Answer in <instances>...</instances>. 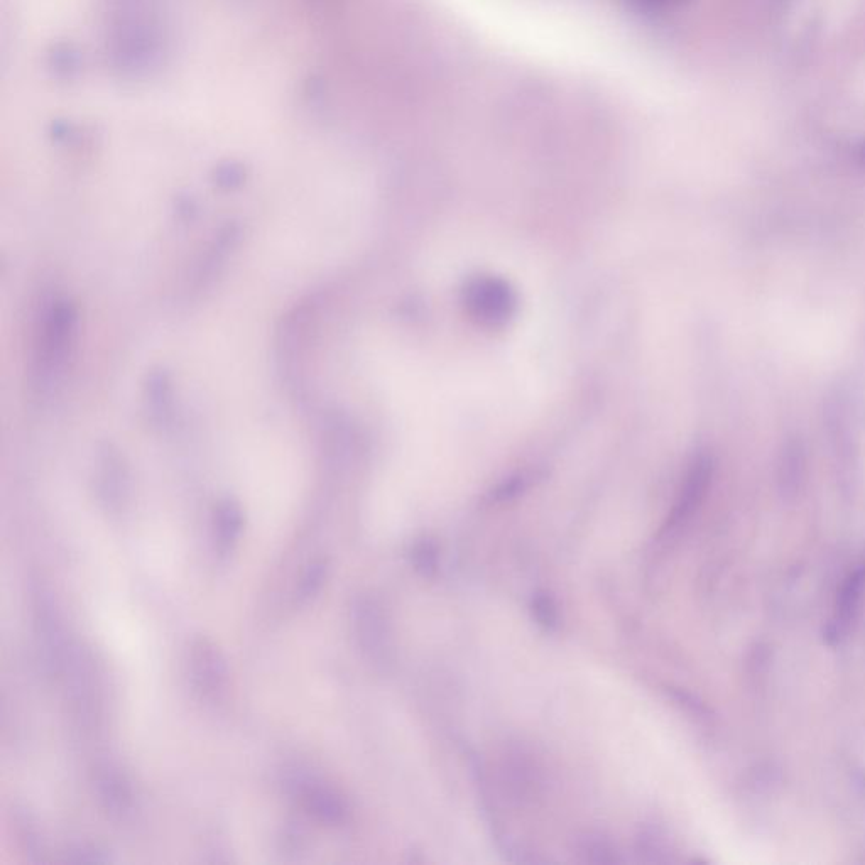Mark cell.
<instances>
[{
	"label": "cell",
	"mask_w": 865,
	"mask_h": 865,
	"mask_svg": "<svg viewBox=\"0 0 865 865\" xmlns=\"http://www.w3.org/2000/svg\"><path fill=\"white\" fill-rule=\"evenodd\" d=\"M531 614H533L536 624L545 631L553 632L560 626L558 605L550 593L539 592L534 595L533 602H531Z\"/></svg>",
	"instance_id": "9c48e42d"
},
{
	"label": "cell",
	"mask_w": 865,
	"mask_h": 865,
	"mask_svg": "<svg viewBox=\"0 0 865 865\" xmlns=\"http://www.w3.org/2000/svg\"><path fill=\"white\" fill-rule=\"evenodd\" d=\"M305 803L308 810L313 811L323 822L340 823L347 815L342 798L333 793L332 789L323 786L308 784L305 789Z\"/></svg>",
	"instance_id": "8992f818"
},
{
	"label": "cell",
	"mask_w": 865,
	"mask_h": 865,
	"mask_svg": "<svg viewBox=\"0 0 865 865\" xmlns=\"http://www.w3.org/2000/svg\"><path fill=\"white\" fill-rule=\"evenodd\" d=\"M823 419L835 457L845 467L852 468L857 455V433L854 406L850 403L849 392L840 387L828 394L823 408Z\"/></svg>",
	"instance_id": "6da1fadb"
},
{
	"label": "cell",
	"mask_w": 865,
	"mask_h": 865,
	"mask_svg": "<svg viewBox=\"0 0 865 865\" xmlns=\"http://www.w3.org/2000/svg\"><path fill=\"white\" fill-rule=\"evenodd\" d=\"M195 675L196 680L200 681L205 688H217L218 681L222 680L224 675L218 653H215L205 642L196 649Z\"/></svg>",
	"instance_id": "52a82bcc"
},
{
	"label": "cell",
	"mask_w": 865,
	"mask_h": 865,
	"mask_svg": "<svg viewBox=\"0 0 865 865\" xmlns=\"http://www.w3.org/2000/svg\"><path fill=\"white\" fill-rule=\"evenodd\" d=\"M325 573H327L325 563H313L308 568V572L305 573V577L301 580L300 595L303 599L313 597L320 590L321 585L325 582Z\"/></svg>",
	"instance_id": "7c38bea8"
},
{
	"label": "cell",
	"mask_w": 865,
	"mask_h": 865,
	"mask_svg": "<svg viewBox=\"0 0 865 865\" xmlns=\"http://www.w3.org/2000/svg\"><path fill=\"white\" fill-rule=\"evenodd\" d=\"M414 570L425 578L435 577L438 572V550L430 541H421L411 551Z\"/></svg>",
	"instance_id": "30bf717a"
},
{
	"label": "cell",
	"mask_w": 865,
	"mask_h": 865,
	"mask_svg": "<svg viewBox=\"0 0 865 865\" xmlns=\"http://www.w3.org/2000/svg\"><path fill=\"white\" fill-rule=\"evenodd\" d=\"M240 529V517L237 512L232 511V509H227V511L222 512V516H220V521H218V533H220V539H222V543L225 546L230 545L235 538H237V534H239Z\"/></svg>",
	"instance_id": "4fadbf2b"
},
{
	"label": "cell",
	"mask_w": 865,
	"mask_h": 865,
	"mask_svg": "<svg viewBox=\"0 0 865 865\" xmlns=\"http://www.w3.org/2000/svg\"><path fill=\"white\" fill-rule=\"evenodd\" d=\"M859 159L865 164V141L859 147Z\"/></svg>",
	"instance_id": "5bb4252c"
},
{
	"label": "cell",
	"mask_w": 865,
	"mask_h": 865,
	"mask_svg": "<svg viewBox=\"0 0 865 865\" xmlns=\"http://www.w3.org/2000/svg\"><path fill=\"white\" fill-rule=\"evenodd\" d=\"M637 850H639V855L644 862H664L666 860L664 838L649 828H644L637 838Z\"/></svg>",
	"instance_id": "8fae6325"
},
{
	"label": "cell",
	"mask_w": 865,
	"mask_h": 865,
	"mask_svg": "<svg viewBox=\"0 0 865 865\" xmlns=\"http://www.w3.org/2000/svg\"><path fill=\"white\" fill-rule=\"evenodd\" d=\"M354 624L367 656L376 663H386L391 653V636L381 605L369 597L360 599L354 607Z\"/></svg>",
	"instance_id": "7a4b0ae2"
},
{
	"label": "cell",
	"mask_w": 865,
	"mask_h": 865,
	"mask_svg": "<svg viewBox=\"0 0 865 865\" xmlns=\"http://www.w3.org/2000/svg\"><path fill=\"white\" fill-rule=\"evenodd\" d=\"M578 855L588 864H615L619 860L609 840L600 835H585L578 842Z\"/></svg>",
	"instance_id": "ba28073f"
},
{
	"label": "cell",
	"mask_w": 865,
	"mask_h": 865,
	"mask_svg": "<svg viewBox=\"0 0 865 865\" xmlns=\"http://www.w3.org/2000/svg\"><path fill=\"white\" fill-rule=\"evenodd\" d=\"M865 590V560L860 563L854 572L850 573L845 580L844 587L838 593L837 615H835V629L837 634L854 619L855 610L859 607L862 593Z\"/></svg>",
	"instance_id": "5b68a950"
},
{
	"label": "cell",
	"mask_w": 865,
	"mask_h": 865,
	"mask_svg": "<svg viewBox=\"0 0 865 865\" xmlns=\"http://www.w3.org/2000/svg\"><path fill=\"white\" fill-rule=\"evenodd\" d=\"M806 450L800 436L786 438L779 452L778 482L784 497H795L805 482Z\"/></svg>",
	"instance_id": "277c9868"
},
{
	"label": "cell",
	"mask_w": 865,
	"mask_h": 865,
	"mask_svg": "<svg viewBox=\"0 0 865 865\" xmlns=\"http://www.w3.org/2000/svg\"><path fill=\"white\" fill-rule=\"evenodd\" d=\"M712 474V458L708 455H700V457L695 458L690 472L686 475L680 499L676 502L675 509L671 512L670 519L664 526V531H673V529L678 528L693 512L697 511L698 506L702 504L703 497L707 494L708 485L712 482Z\"/></svg>",
	"instance_id": "3957f363"
}]
</instances>
